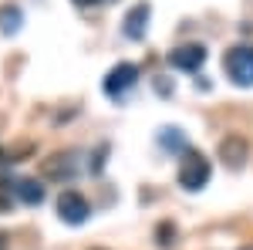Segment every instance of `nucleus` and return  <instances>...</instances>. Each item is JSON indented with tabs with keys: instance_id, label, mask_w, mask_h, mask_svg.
<instances>
[{
	"instance_id": "nucleus-1",
	"label": "nucleus",
	"mask_w": 253,
	"mask_h": 250,
	"mask_svg": "<svg viewBox=\"0 0 253 250\" xmlns=\"http://www.w3.org/2000/svg\"><path fill=\"white\" fill-rule=\"evenodd\" d=\"M210 176H213V166H210V159H206L203 152H193V149H186V152H182L175 179H179V186H182L186 193L203 190V186L210 183Z\"/></svg>"
},
{
	"instance_id": "nucleus-2",
	"label": "nucleus",
	"mask_w": 253,
	"mask_h": 250,
	"mask_svg": "<svg viewBox=\"0 0 253 250\" xmlns=\"http://www.w3.org/2000/svg\"><path fill=\"white\" fill-rule=\"evenodd\" d=\"M223 64H226V75L233 78V85L253 88V48H247V44L230 48L226 58H223Z\"/></svg>"
},
{
	"instance_id": "nucleus-3",
	"label": "nucleus",
	"mask_w": 253,
	"mask_h": 250,
	"mask_svg": "<svg viewBox=\"0 0 253 250\" xmlns=\"http://www.w3.org/2000/svg\"><path fill=\"white\" fill-rule=\"evenodd\" d=\"M135 85H138V68L132 61H118L115 68L105 75V81H101V88H105L108 98H125Z\"/></svg>"
},
{
	"instance_id": "nucleus-4",
	"label": "nucleus",
	"mask_w": 253,
	"mask_h": 250,
	"mask_svg": "<svg viewBox=\"0 0 253 250\" xmlns=\"http://www.w3.org/2000/svg\"><path fill=\"white\" fill-rule=\"evenodd\" d=\"M88 213H91V206H88V200H84L78 190H64L58 196V216L64 220V223L81 227V223L88 220Z\"/></svg>"
},
{
	"instance_id": "nucleus-5",
	"label": "nucleus",
	"mask_w": 253,
	"mask_h": 250,
	"mask_svg": "<svg viewBox=\"0 0 253 250\" xmlns=\"http://www.w3.org/2000/svg\"><path fill=\"white\" fill-rule=\"evenodd\" d=\"M78 173V162H75V152H54L41 162V176L44 179H71Z\"/></svg>"
},
{
	"instance_id": "nucleus-6",
	"label": "nucleus",
	"mask_w": 253,
	"mask_h": 250,
	"mask_svg": "<svg viewBox=\"0 0 253 250\" xmlns=\"http://www.w3.org/2000/svg\"><path fill=\"white\" fill-rule=\"evenodd\" d=\"M203 61H206V48L203 44H182V48H175L169 54V64L179 68V71H199Z\"/></svg>"
},
{
	"instance_id": "nucleus-7",
	"label": "nucleus",
	"mask_w": 253,
	"mask_h": 250,
	"mask_svg": "<svg viewBox=\"0 0 253 250\" xmlns=\"http://www.w3.org/2000/svg\"><path fill=\"white\" fill-rule=\"evenodd\" d=\"M149 17H152V7H149V3H135V7L125 14V38L142 41L145 38V27H149Z\"/></svg>"
},
{
	"instance_id": "nucleus-8",
	"label": "nucleus",
	"mask_w": 253,
	"mask_h": 250,
	"mask_svg": "<svg viewBox=\"0 0 253 250\" xmlns=\"http://www.w3.org/2000/svg\"><path fill=\"white\" fill-rule=\"evenodd\" d=\"M219 155H223V162H230L233 169H240L243 159H247V142H243L240 135H226V139L219 142Z\"/></svg>"
},
{
	"instance_id": "nucleus-9",
	"label": "nucleus",
	"mask_w": 253,
	"mask_h": 250,
	"mask_svg": "<svg viewBox=\"0 0 253 250\" xmlns=\"http://www.w3.org/2000/svg\"><path fill=\"white\" fill-rule=\"evenodd\" d=\"M14 193H17L27 206L44 203V186H41V183H34V179H17V183H14Z\"/></svg>"
},
{
	"instance_id": "nucleus-10",
	"label": "nucleus",
	"mask_w": 253,
	"mask_h": 250,
	"mask_svg": "<svg viewBox=\"0 0 253 250\" xmlns=\"http://www.w3.org/2000/svg\"><path fill=\"white\" fill-rule=\"evenodd\" d=\"M20 27V7H3L0 10V31L3 34H14Z\"/></svg>"
},
{
	"instance_id": "nucleus-11",
	"label": "nucleus",
	"mask_w": 253,
	"mask_h": 250,
	"mask_svg": "<svg viewBox=\"0 0 253 250\" xmlns=\"http://www.w3.org/2000/svg\"><path fill=\"white\" fill-rule=\"evenodd\" d=\"M95 3H101V0H75V7H95Z\"/></svg>"
},
{
	"instance_id": "nucleus-12",
	"label": "nucleus",
	"mask_w": 253,
	"mask_h": 250,
	"mask_svg": "<svg viewBox=\"0 0 253 250\" xmlns=\"http://www.w3.org/2000/svg\"><path fill=\"white\" fill-rule=\"evenodd\" d=\"M0 250H7V233H0Z\"/></svg>"
},
{
	"instance_id": "nucleus-13",
	"label": "nucleus",
	"mask_w": 253,
	"mask_h": 250,
	"mask_svg": "<svg viewBox=\"0 0 253 250\" xmlns=\"http://www.w3.org/2000/svg\"><path fill=\"white\" fill-rule=\"evenodd\" d=\"M243 250H253V247H243Z\"/></svg>"
}]
</instances>
